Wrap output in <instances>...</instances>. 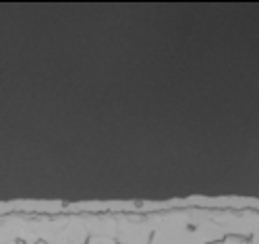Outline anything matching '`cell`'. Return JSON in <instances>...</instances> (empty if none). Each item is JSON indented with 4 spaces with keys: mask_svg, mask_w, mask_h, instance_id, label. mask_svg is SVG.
I'll return each instance as SVG.
<instances>
[{
    "mask_svg": "<svg viewBox=\"0 0 259 244\" xmlns=\"http://www.w3.org/2000/svg\"><path fill=\"white\" fill-rule=\"evenodd\" d=\"M90 244H116V240H110V238H92Z\"/></svg>",
    "mask_w": 259,
    "mask_h": 244,
    "instance_id": "obj_8",
    "label": "cell"
},
{
    "mask_svg": "<svg viewBox=\"0 0 259 244\" xmlns=\"http://www.w3.org/2000/svg\"><path fill=\"white\" fill-rule=\"evenodd\" d=\"M88 230H85L83 217L69 215L56 219H39L37 242L44 244H85Z\"/></svg>",
    "mask_w": 259,
    "mask_h": 244,
    "instance_id": "obj_2",
    "label": "cell"
},
{
    "mask_svg": "<svg viewBox=\"0 0 259 244\" xmlns=\"http://www.w3.org/2000/svg\"><path fill=\"white\" fill-rule=\"evenodd\" d=\"M154 234L149 244H203L187 221L185 211L152 215Z\"/></svg>",
    "mask_w": 259,
    "mask_h": 244,
    "instance_id": "obj_1",
    "label": "cell"
},
{
    "mask_svg": "<svg viewBox=\"0 0 259 244\" xmlns=\"http://www.w3.org/2000/svg\"><path fill=\"white\" fill-rule=\"evenodd\" d=\"M5 244H17V242H5Z\"/></svg>",
    "mask_w": 259,
    "mask_h": 244,
    "instance_id": "obj_12",
    "label": "cell"
},
{
    "mask_svg": "<svg viewBox=\"0 0 259 244\" xmlns=\"http://www.w3.org/2000/svg\"><path fill=\"white\" fill-rule=\"evenodd\" d=\"M83 224L92 238H110L116 236V215H83Z\"/></svg>",
    "mask_w": 259,
    "mask_h": 244,
    "instance_id": "obj_5",
    "label": "cell"
},
{
    "mask_svg": "<svg viewBox=\"0 0 259 244\" xmlns=\"http://www.w3.org/2000/svg\"><path fill=\"white\" fill-rule=\"evenodd\" d=\"M193 230H195V234L199 236V240H201L203 244H211V242H218V240H224V238H226L224 230H222L218 224H215L211 215L205 217L203 221H199V224L193 228Z\"/></svg>",
    "mask_w": 259,
    "mask_h": 244,
    "instance_id": "obj_6",
    "label": "cell"
},
{
    "mask_svg": "<svg viewBox=\"0 0 259 244\" xmlns=\"http://www.w3.org/2000/svg\"><path fill=\"white\" fill-rule=\"evenodd\" d=\"M154 234V221L152 217H128L116 215V236L118 244H149Z\"/></svg>",
    "mask_w": 259,
    "mask_h": 244,
    "instance_id": "obj_3",
    "label": "cell"
},
{
    "mask_svg": "<svg viewBox=\"0 0 259 244\" xmlns=\"http://www.w3.org/2000/svg\"><path fill=\"white\" fill-rule=\"evenodd\" d=\"M251 244H259V224L255 226V230L251 234Z\"/></svg>",
    "mask_w": 259,
    "mask_h": 244,
    "instance_id": "obj_10",
    "label": "cell"
},
{
    "mask_svg": "<svg viewBox=\"0 0 259 244\" xmlns=\"http://www.w3.org/2000/svg\"><path fill=\"white\" fill-rule=\"evenodd\" d=\"M213 221L218 224L226 236H234V238H243V236H251L255 226L259 224V213L253 211H245V213H232V211H211Z\"/></svg>",
    "mask_w": 259,
    "mask_h": 244,
    "instance_id": "obj_4",
    "label": "cell"
},
{
    "mask_svg": "<svg viewBox=\"0 0 259 244\" xmlns=\"http://www.w3.org/2000/svg\"><path fill=\"white\" fill-rule=\"evenodd\" d=\"M25 244H44V242H25Z\"/></svg>",
    "mask_w": 259,
    "mask_h": 244,
    "instance_id": "obj_11",
    "label": "cell"
},
{
    "mask_svg": "<svg viewBox=\"0 0 259 244\" xmlns=\"http://www.w3.org/2000/svg\"><path fill=\"white\" fill-rule=\"evenodd\" d=\"M21 224H23V217L0 219V244L21 240Z\"/></svg>",
    "mask_w": 259,
    "mask_h": 244,
    "instance_id": "obj_7",
    "label": "cell"
},
{
    "mask_svg": "<svg viewBox=\"0 0 259 244\" xmlns=\"http://www.w3.org/2000/svg\"><path fill=\"white\" fill-rule=\"evenodd\" d=\"M222 244H245V240H241V238H234V236H230V238H224V242Z\"/></svg>",
    "mask_w": 259,
    "mask_h": 244,
    "instance_id": "obj_9",
    "label": "cell"
}]
</instances>
